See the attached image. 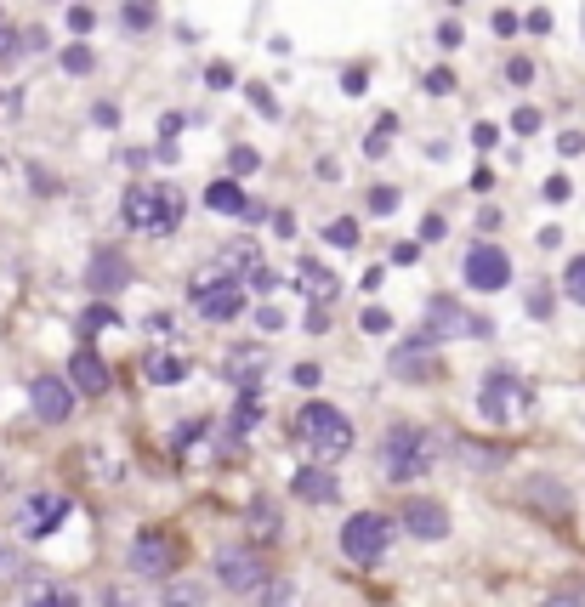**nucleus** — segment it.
<instances>
[{
  "instance_id": "nucleus-1",
  "label": "nucleus",
  "mask_w": 585,
  "mask_h": 607,
  "mask_svg": "<svg viewBox=\"0 0 585 607\" xmlns=\"http://www.w3.org/2000/svg\"><path fill=\"white\" fill-rule=\"evenodd\" d=\"M438 454H444V443H438V432H426V426H392L381 437V471H387L392 483H415L421 471L438 466Z\"/></svg>"
},
{
  "instance_id": "nucleus-2",
  "label": "nucleus",
  "mask_w": 585,
  "mask_h": 607,
  "mask_svg": "<svg viewBox=\"0 0 585 607\" xmlns=\"http://www.w3.org/2000/svg\"><path fill=\"white\" fill-rule=\"evenodd\" d=\"M120 216L131 233H177L182 222V193L177 188H148V182H131L120 199Z\"/></svg>"
},
{
  "instance_id": "nucleus-3",
  "label": "nucleus",
  "mask_w": 585,
  "mask_h": 607,
  "mask_svg": "<svg viewBox=\"0 0 585 607\" xmlns=\"http://www.w3.org/2000/svg\"><path fill=\"white\" fill-rule=\"evenodd\" d=\"M296 443H307V454H319V460H341V454L353 449V420L341 415L336 403H302Z\"/></svg>"
},
{
  "instance_id": "nucleus-4",
  "label": "nucleus",
  "mask_w": 585,
  "mask_h": 607,
  "mask_svg": "<svg viewBox=\"0 0 585 607\" xmlns=\"http://www.w3.org/2000/svg\"><path fill=\"white\" fill-rule=\"evenodd\" d=\"M529 403H534V392L517 381L512 369H489V381L478 386V409L489 426H517V420L529 415Z\"/></svg>"
},
{
  "instance_id": "nucleus-5",
  "label": "nucleus",
  "mask_w": 585,
  "mask_h": 607,
  "mask_svg": "<svg viewBox=\"0 0 585 607\" xmlns=\"http://www.w3.org/2000/svg\"><path fill=\"white\" fill-rule=\"evenodd\" d=\"M387 545H392V517H381V511H353L341 522V556L347 562H381Z\"/></svg>"
},
{
  "instance_id": "nucleus-6",
  "label": "nucleus",
  "mask_w": 585,
  "mask_h": 607,
  "mask_svg": "<svg viewBox=\"0 0 585 607\" xmlns=\"http://www.w3.org/2000/svg\"><path fill=\"white\" fill-rule=\"evenodd\" d=\"M426 330L438 335V341H444V335L483 341V335H495V324H489V318H478V313H466L455 295H432V301H426Z\"/></svg>"
},
{
  "instance_id": "nucleus-7",
  "label": "nucleus",
  "mask_w": 585,
  "mask_h": 607,
  "mask_svg": "<svg viewBox=\"0 0 585 607\" xmlns=\"http://www.w3.org/2000/svg\"><path fill=\"white\" fill-rule=\"evenodd\" d=\"M461 273H466V284H472L478 295H495V290H506V284H512V256H506L500 244L483 239V244H472V250H466Z\"/></svg>"
},
{
  "instance_id": "nucleus-8",
  "label": "nucleus",
  "mask_w": 585,
  "mask_h": 607,
  "mask_svg": "<svg viewBox=\"0 0 585 607\" xmlns=\"http://www.w3.org/2000/svg\"><path fill=\"white\" fill-rule=\"evenodd\" d=\"M29 409H35L40 426H63L74 415V386L57 381V375H35L29 381Z\"/></svg>"
},
{
  "instance_id": "nucleus-9",
  "label": "nucleus",
  "mask_w": 585,
  "mask_h": 607,
  "mask_svg": "<svg viewBox=\"0 0 585 607\" xmlns=\"http://www.w3.org/2000/svg\"><path fill=\"white\" fill-rule=\"evenodd\" d=\"M171 562H177V545H171L165 528H142V534L131 539V573L160 579V573H171Z\"/></svg>"
},
{
  "instance_id": "nucleus-10",
  "label": "nucleus",
  "mask_w": 585,
  "mask_h": 607,
  "mask_svg": "<svg viewBox=\"0 0 585 607\" xmlns=\"http://www.w3.org/2000/svg\"><path fill=\"white\" fill-rule=\"evenodd\" d=\"M432 347H438V335H432V330L409 335L404 347L392 352V375H398V381H432V375H438V358H432Z\"/></svg>"
},
{
  "instance_id": "nucleus-11",
  "label": "nucleus",
  "mask_w": 585,
  "mask_h": 607,
  "mask_svg": "<svg viewBox=\"0 0 585 607\" xmlns=\"http://www.w3.org/2000/svg\"><path fill=\"white\" fill-rule=\"evenodd\" d=\"M216 579L228 590H256L267 579V562L250 545H233V551H216Z\"/></svg>"
},
{
  "instance_id": "nucleus-12",
  "label": "nucleus",
  "mask_w": 585,
  "mask_h": 607,
  "mask_svg": "<svg viewBox=\"0 0 585 607\" xmlns=\"http://www.w3.org/2000/svg\"><path fill=\"white\" fill-rule=\"evenodd\" d=\"M63 517H69V500H63V494H35V500H23V511H18V534L46 539Z\"/></svg>"
},
{
  "instance_id": "nucleus-13",
  "label": "nucleus",
  "mask_w": 585,
  "mask_h": 607,
  "mask_svg": "<svg viewBox=\"0 0 585 607\" xmlns=\"http://www.w3.org/2000/svg\"><path fill=\"white\" fill-rule=\"evenodd\" d=\"M86 284H91V295L125 290V284H131V261H125L120 250H97V256L86 261Z\"/></svg>"
},
{
  "instance_id": "nucleus-14",
  "label": "nucleus",
  "mask_w": 585,
  "mask_h": 607,
  "mask_svg": "<svg viewBox=\"0 0 585 607\" xmlns=\"http://www.w3.org/2000/svg\"><path fill=\"white\" fill-rule=\"evenodd\" d=\"M69 386H80L86 398H97V392H108V364L97 358V347H74V358H69Z\"/></svg>"
},
{
  "instance_id": "nucleus-15",
  "label": "nucleus",
  "mask_w": 585,
  "mask_h": 607,
  "mask_svg": "<svg viewBox=\"0 0 585 607\" xmlns=\"http://www.w3.org/2000/svg\"><path fill=\"white\" fill-rule=\"evenodd\" d=\"M404 528L415 539H444L449 534V511L438 500H409L404 505Z\"/></svg>"
},
{
  "instance_id": "nucleus-16",
  "label": "nucleus",
  "mask_w": 585,
  "mask_h": 607,
  "mask_svg": "<svg viewBox=\"0 0 585 607\" xmlns=\"http://www.w3.org/2000/svg\"><path fill=\"white\" fill-rule=\"evenodd\" d=\"M290 488H296V500H307V505H336L341 500V483L330 477V466H302Z\"/></svg>"
},
{
  "instance_id": "nucleus-17",
  "label": "nucleus",
  "mask_w": 585,
  "mask_h": 607,
  "mask_svg": "<svg viewBox=\"0 0 585 607\" xmlns=\"http://www.w3.org/2000/svg\"><path fill=\"white\" fill-rule=\"evenodd\" d=\"M205 210H222V216H250V222L262 216V210L245 199V188H239L233 176H222V182H211V188H205Z\"/></svg>"
},
{
  "instance_id": "nucleus-18",
  "label": "nucleus",
  "mask_w": 585,
  "mask_h": 607,
  "mask_svg": "<svg viewBox=\"0 0 585 607\" xmlns=\"http://www.w3.org/2000/svg\"><path fill=\"white\" fill-rule=\"evenodd\" d=\"M262 369H267V352L262 347H233L228 352V375L239 386H256V381H262Z\"/></svg>"
},
{
  "instance_id": "nucleus-19",
  "label": "nucleus",
  "mask_w": 585,
  "mask_h": 607,
  "mask_svg": "<svg viewBox=\"0 0 585 607\" xmlns=\"http://www.w3.org/2000/svg\"><path fill=\"white\" fill-rule=\"evenodd\" d=\"M142 369H148V381H154V386L188 381V364H182L177 352H148V358H142Z\"/></svg>"
},
{
  "instance_id": "nucleus-20",
  "label": "nucleus",
  "mask_w": 585,
  "mask_h": 607,
  "mask_svg": "<svg viewBox=\"0 0 585 607\" xmlns=\"http://www.w3.org/2000/svg\"><path fill=\"white\" fill-rule=\"evenodd\" d=\"M336 284H341V278L330 273V267H319V261H302V284H296L302 295H313V301H336Z\"/></svg>"
},
{
  "instance_id": "nucleus-21",
  "label": "nucleus",
  "mask_w": 585,
  "mask_h": 607,
  "mask_svg": "<svg viewBox=\"0 0 585 607\" xmlns=\"http://www.w3.org/2000/svg\"><path fill=\"white\" fill-rule=\"evenodd\" d=\"M199 313L211 318V324H228L233 313H239V307H245V301H239V284H228V290H211L205 295V301H194Z\"/></svg>"
},
{
  "instance_id": "nucleus-22",
  "label": "nucleus",
  "mask_w": 585,
  "mask_h": 607,
  "mask_svg": "<svg viewBox=\"0 0 585 607\" xmlns=\"http://www.w3.org/2000/svg\"><path fill=\"white\" fill-rule=\"evenodd\" d=\"M228 284H239V278H233L222 261H205V267L194 273V284H188V295H194V301H205L211 290H228Z\"/></svg>"
},
{
  "instance_id": "nucleus-23",
  "label": "nucleus",
  "mask_w": 585,
  "mask_h": 607,
  "mask_svg": "<svg viewBox=\"0 0 585 607\" xmlns=\"http://www.w3.org/2000/svg\"><path fill=\"white\" fill-rule=\"evenodd\" d=\"M455 454H461V460H466L472 471H495L500 460H506L500 449H483V443H472V437H461V443H455Z\"/></svg>"
},
{
  "instance_id": "nucleus-24",
  "label": "nucleus",
  "mask_w": 585,
  "mask_h": 607,
  "mask_svg": "<svg viewBox=\"0 0 585 607\" xmlns=\"http://www.w3.org/2000/svg\"><path fill=\"white\" fill-rule=\"evenodd\" d=\"M160 607H205V585H194V579H177V585H165Z\"/></svg>"
},
{
  "instance_id": "nucleus-25",
  "label": "nucleus",
  "mask_w": 585,
  "mask_h": 607,
  "mask_svg": "<svg viewBox=\"0 0 585 607\" xmlns=\"http://www.w3.org/2000/svg\"><path fill=\"white\" fill-rule=\"evenodd\" d=\"M392 131H398V114H381V125L364 137V154H370V159H387L392 154Z\"/></svg>"
},
{
  "instance_id": "nucleus-26",
  "label": "nucleus",
  "mask_w": 585,
  "mask_h": 607,
  "mask_svg": "<svg viewBox=\"0 0 585 607\" xmlns=\"http://www.w3.org/2000/svg\"><path fill=\"white\" fill-rule=\"evenodd\" d=\"M120 324V313L108 307V301H91L86 307V318H80V335H97V330H114Z\"/></svg>"
},
{
  "instance_id": "nucleus-27",
  "label": "nucleus",
  "mask_w": 585,
  "mask_h": 607,
  "mask_svg": "<svg viewBox=\"0 0 585 607\" xmlns=\"http://www.w3.org/2000/svg\"><path fill=\"white\" fill-rule=\"evenodd\" d=\"M529 500L551 505V517H563V511H568V494L557 483H546V477H534V483H529Z\"/></svg>"
},
{
  "instance_id": "nucleus-28",
  "label": "nucleus",
  "mask_w": 585,
  "mask_h": 607,
  "mask_svg": "<svg viewBox=\"0 0 585 607\" xmlns=\"http://www.w3.org/2000/svg\"><path fill=\"white\" fill-rule=\"evenodd\" d=\"M57 63H63V74H91V69H97V52L74 40V46H63V57H57Z\"/></svg>"
},
{
  "instance_id": "nucleus-29",
  "label": "nucleus",
  "mask_w": 585,
  "mask_h": 607,
  "mask_svg": "<svg viewBox=\"0 0 585 607\" xmlns=\"http://www.w3.org/2000/svg\"><path fill=\"white\" fill-rule=\"evenodd\" d=\"M324 239L336 244V250H358V244H364V233H358V222H353V216H341V222H330V227H324Z\"/></svg>"
},
{
  "instance_id": "nucleus-30",
  "label": "nucleus",
  "mask_w": 585,
  "mask_h": 607,
  "mask_svg": "<svg viewBox=\"0 0 585 607\" xmlns=\"http://www.w3.org/2000/svg\"><path fill=\"white\" fill-rule=\"evenodd\" d=\"M256 420H262V398H256V386H245V398L233 409V432H250Z\"/></svg>"
},
{
  "instance_id": "nucleus-31",
  "label": "nucleus",
  "mask_w": 585,
  "mask_h": 607,
  "mask_svg": "<svg viewBox=\"0 0 585 607\" xmlns=\"http://www.w3.org/2000/svg\"><path fill=\"white\" fill-rule=\"evenodd\" d=\"M250 534H262V539H273V534H279V511H273V505H267V500H256V505H250Z\"/></svg>"
},
{
  "instance_id": "nucleus-32",
  "label": "nucleus",
  "mask_w": 585,
  "mask_h": 607,
  "mask_svg": "<svg viewBox=\"0 0 585 607\" xmlns=\"http://www.w3.org/2000/svg\"><path fill=\"white\" fill-rule=\"evenodd\" d=\"M256 607H290V579H262L256 585Z\"/></svg>"
},
{
  "instance_id": "nucleus-33",
  "label": "nucleus",
  "mask_w": 585,
  "mask_h": 607,
  "mask_svg": "<svg viewBox=\"0 0 585 607\" xmlns=\"http://www.w3.org/2000/svg\"><path fill=\"white\" fill-rule=\"evenodd\" d=\"M563 295L585 307V256H574V261H568V273H563Z\"/></svg>"
},
{
  "instance_id": "nucleus-34",
  "label": "nucleus",
  "mask_w": 585,
  "mask_h": 607,
  "mask_svg": "<svg viewBox=\"0 0 585 607\" xmlns=\"http://www.w3.org/2000/svg\"><path fill=\"white\" fill-rule=\"evenodd\" d=\"M120 18H125V29H137L142 35V29H154V6H148V0H131Z\"/></svg>"
},
{
  "instance_id": "nucleus-35",
  "label": "nucleus",
  "mask_w": 585,
  "mask_h": 607,
  "mask_svg": "<svg viewBox=\"0 0 585 607\" xmlns=\"http://www.w3.org/2000/svg\"><path fill=\"white\" fill-rule=\"evenodd\" d=\"M398 199H404V193L387 188V182H381V188H370V216H392V210H398Z\"/></svg>"
},
{
  "instance_id": "nucleus-36",
  "label": "nucleus",
  "mask_w": 585,
  "mask_h": 607,
  "mask_svg": "<svg viewBox=\"0 0 585 607\" xmlns=\"http://www.w3.org/2000/svg\"><path fill=\"white\" fill-rule=\"evenodd\" d=\"M228 171H233V176L262 171V154H256V148H233V154H228Z\"/></svg>"
},
{
  "instance_id": "nucleus-37",
  "label": "nucleus",
  "mask_w": 585,
  "mask_h": 607,
  "mask_svg": "<svg viewBox=\"0 0 585 607\" xmlns=\"http://www.w3.org/2000/svg\"><path fill=\"white\" fill-rule=\"evenodd\" d=\"M18 52H23V35L0 18V63H18Z\"/></svg>"
},
{
  "instance_id": "nucleus-38",
  "label": "nucleus",
  "mask_w": 585,
  "mask_h": 607,
  "mask_svg": "<svg viewBox=\"0 0 585 607\" xmlns=\"http://www.w3.org/2000/svg\"><path fill=\"white\" fill-rule=\"evenodd\" d=\"M245 97H250V108H256V114L279 120V103H273V91H267V86H245Z\"/></svg>"
},
{
  "instance_id": "nucleus-39",
  "label": "nucleus",
  "mask_w": 585,
  "mask_h": 607,
  "mask_svg": "<svg viewBox=\"0 0 585 607\" xmlns=\"http://www.w3.org/2000/svg\"><path fill=\"white\" fill-rule=\"evenodd\" d=\"M29 607H80V596L74 590H40V596H29Z\"/></svg>"
},
{
  "instance_id": "nucleus-40",
  "label": "nucleus",
  "mask_w": 585,
  "mask_h": 607,
  "mask_svg": "<svg viewBox=\"0 0 585 607\" xmlns=\"http://www.w3.org/2000/svg\"><path fill=\"white\" fill-rule=\"evenodd\" d=\"M512 131H517V137H534V131H540V108L523 103V108L512 114Z\"/></svg>"
},
{
  "instance_id": "nucleus-41",
  "label": "nucleus",
  "mask_w": 585,
  "mask_h": 607,
  "mask_svg": "<svg viewBox=\"0 0 585 607\" xmlns=\"http://www.w3.org/2000/svg\"><path fill=\"white\" fill-rule=\"evenodd\" d=\"M245 284H250V290H256V295H273V290H279V278L267 273L262 261H256V267H250V273H245Z\"/></svg>"
},
{
  "instance_id": "nucleus-42",
  "label": "nucleus",
  "mask_w": 585,
  "mask_h": 607,
  "mask_svg": "<svg viewBox=\"0 0 585 607\" xmlns=\"http://www.w3.org/2000/svg\"><path fill=\"white\" fill-rule=\"evenodd\" d=\"M568 193H574V188H568V176H546V188H540V199H546V205H563Z\"/></svg>"
},
{
  "instance_id": "nucleus-43",
  "label": "nucleus",
  "mask_w": 585,
  "mask_h": 607,
  "mask_svg": "<svg viewBox=\"0 0 585 607\" xmlns=\"http://www.w3.org/2000/svg\"><path fill=\"white\" fill-rule=\"evenodd\" d=\"M290 381L302 386V392H313V386L324 381V369H319V364H296V369H290Z\"/></svg>"
},
{
  "instance_id": "nucleus-44",
  "label": "nucleus",
  "mask_w": 585,
  "mask_h": 607,
  "mask_svg": "<svg viewBox=\"0 0 585 607\" xmlns=\"http://www.w3.org/2000/svg\"><path fill=\"white\" fill-rule=\"evenodd\" d=\"M472 142H478L483 154H489V148L500 142V125H495V120H478V125H472Z\"/></svg>"
},
{
  "instance_id": "nucleus-45",
  "label": "nucleus",
  "mask_w": 585,
  "mask_h": 607,
  "mask_svg": "<svg viewBox=\"0 0 585 607\" xmlns=\"http://www.w3.org/2000/svg\"><path fill=\"white\" fill-rule=\"evenodd\" d=\"M506 80H512V86H529V80H534V63H529V57H512V63H506Z\"/></svg>"
},
{
  "instance_id": "nucleus-46",
  "label": "nucleus",
  "mask_w": 585,
  "mask_h": 607,
  "mask_svg": "<svg viewBox=\"0 0 585 607\" xmlns=\"http://www.w3.org/2000/svg\"><path fill=\"white\" fill-rule=\"evenodd\" d=\"M426 91H432V97H449V91H455V74H449V69H432V74H426Z\"/></svg>"
},
{
  "instance_id": "nucleus-47",
  "label": "nucleus",
  "mask_w": 585,
  "mask_h": 607,
  "mask_svg": "<svg viewBox=\"0 0 585 607\" xmlns=\"http://www.w3.org/2000/svg\"><path fill=\"white\" fill-rule=\"evenodd\" d=\"M12 573H18V545L0 534V579H12Z\"/></svg>"
},
{
  "instance_id": "nucleus-48",
  "label": "nucleus",
  "mask_w": 585,
  "mask_h": 607,
  "mask_svg": "<svg viewBox=\"0 0 585 607\" xmlns=\"http://www.w3.org/2000/svg\"><path fill=\"white\" fill-rule=\"evenodd\" d=\"M91 23H97L91 6H69V29H74V35H91Z\"/></svg>"
},
{
  "instance_id": "nucleus-49",
  "label": "nucleus",
  "mask_w": 585,
  "mask_h": 607,
  "mask_svg": "<svg viewBox=\"0 0 585 607\" xmlns=\"http://www.w3.org/2000/svg\"><path fill=\"white\" fill-rule=\"evenodd\" d=\"M358 324H364V335H387V330H392V318L381 313V307H370V313L358 318Z\"/></svg>"
},
{
  "instance_id": "nucleus-50",
  "label": "nucleus",
  "mask_w": 585,
  "mask_h": 607,
  "mask_svg": "<svg viewBox=\"0 0 585 607\" xmlns=\"http://www.w3.org/2000/svg\"><path fill=\"white\" fill-rule=\"evenodd\" d=\"M205 86H211V91L233 86V69H228V63H211V69H205Z\"/></svg>"
},
{
  "instance_id": "nucleus-51",
  "label": "nucleus",
  "mask_w": 585,
  "mask_h": 607,
  "mask_svg": "<svg viewBox=\"0 0 585 607\" xmlns=\"http://www.w3.org/2000/svg\"><path fill=\"white\" fill-rule=\"evenodd\" d=\"M557 154H563V159L585 154V137H580V131H563V137H557Z\"/></svg>"
},
{
  "instance_id": "nucleus-52",
  "label": "nucleus",
  "mask_w": 585,
  "mask_h": 607,
  "mask_svg": "<svg viewBox=\"0 0 585 607\" xmlns=\"http://www.w3.org/2000/svg\"><path fill=\"white\" fill-rule=\"evenodd\" d=\"M523 29H529V35H546V29H551V12H546V6H534L529 18H523Z\"/></svg>"
},
{
  "instance_id": "nucleus-53",
  "label": "nucleus",
  "mask_w": 585,
  "mask_h": 607,
  "mask_svg": "<svg viewBox=\"0 0 585 607\" xmlns=\"http://www.w3.org/2000/svg\"><path fill=\"white\" fill-rule=\"evenodd\" d=\"M364 86H370V74H364V69H347V74H341V91H347V97H358Z\"/></svg>"
},
{
  "instance_id": "nucleus-54",
  "label": "nucleus",
  "mask_w": 585,
  "mask_h": 607,
  "mask_svg": "<svg viewBox=\"0 0 585 607\" xmlns=\"http://www.w3.org/2000/svg\"><path fill=\"white\" fill-rule=\"evenodd\" d=\"M415 256H421V244H392V267H415Z\"/></svg>"
},
{
  "instance_id": "nucleus-55",
  "label": "nucleus",
  "mask_w": 585,
  "mask_h": 607,
  "mask_svg": "<svg viewBox=\"0 0 585 607\" xmlns=\"http://www.w3.org/2000/svg\"><path fill=\"white\" fill-rule=\"evenodd\" d=\"M421 239H426V244H438V239H444V216H438V210H432V216L421 222Z\"/></svg>"
},
{
  "instance_id": "nucleus-56",
  "label": "nucleus",
  "mask_w": 585,
  "mask_h": 607,
  "mask_svg": "<svg viewBox=\"0 0 585 607\" xmlns=\"http://www.w3.org/2000/svg\"><path fill=\"white\" fill-rule=\"evenodd\" d=\"M256 324H262V330H284V313L279 307H256Z\"/></svg>"
},
{
  "instance_id": "nucleus-57",
  "label": "nucleus",
  "mask_w": 585,
  "mask_h": 607,
  "mask_svg": "<svg viewBox=\"0 0 585 607\" xmlns=\"http://www.w3.org/2000/svg\"><path fill=\"white\" fill-rule=\"evenodd\" d=\"M540 607H585V602H580V596H574V590H557V596H546V602H540Z\"/></svg>"
},
{
  "instance_id": "nucleus-58",
  "label": "nucleus",
  "mask_w": 585,
  "mask_h": 607,
  "mask_svg": "<svg viewBox=\"0 0 585 607\" xmlns=\"http://www.w3.org/2000/svg\"><path fill=\"white\" fill-rule=\"evenodd\" d=\"M91 120H97V125H120V108H114V103H97V114H91Z\"/></svg>"
},
{
  "instance_id": "nucleus-59",
  "label": "nucleus",
  "mask_w": 585,
  "mask_h": 607,
  "mask_svg": "<svg viewBox=\"0 0 585 607\" xmlns=\"http://www.w3.org/2000/svg\"><path fill=\"white\" fill-rule=\"evenodd\" d=\"M438 40H444V46H461V23H438Z\"/></svg>"
},
{
  "instance_id": "nucleus-60",
  "label": "nucleus",
  "mask_w": 585,
  "mask_h": 607,
  "mask_svg": "<svg viewBox=\"0 0 585 607\" xmlns=\"http://www.w3.org/2000/svg\"><path fill=\"white\" fill-rule=\"evenodd\" d=\"M529 313L534 318H551V295H529Z\"/></svg>"
},
{
  "instance_id": "nucleus-61",
  "label": "nucleus",
  "mask_w": 585,
  "mask_h": 607,
  "mask_svg": "<svg viewBox=\"0 0 585 607\" xmlns=\"http://www.w3.org/2000/svg\"><path fill=\"white\" fill-rule=\"evenodd\" d=\"M455 6H461V0H455Z\"/></svg>"
}]
</instances>
